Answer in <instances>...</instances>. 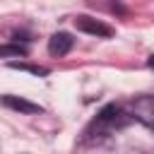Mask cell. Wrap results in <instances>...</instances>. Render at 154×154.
Returning <instances> with one entry per match:
<instances>
[{
    "mask_svg": "<svg viewBox=\"0 0 154 154\" xmlns=\"http://www.w3.org/2000/svg\"><path fill=\"white\" fill-rule=\"evenodd\" d=\"M0 101H2V106L12 108V111H19V113H41L43 111L38 103H31V101H26L22 96H12V94H5Z\"/></svg>",
    "mask_w": 154,
    "mask_h": 154,
    "instance_id": "cell-3",
    "label": "cell"
},
{
    "mask_svg": "<svg viewBox=\"0 0 154 154\" xmlns=\"http://www.w3.org/2000/svg\"><path fill=\"white\" fill-rule=\"evenodd\" d=\"M72 43H75V38L67 31H58L48 38V53L51 55H65V53H70Z\"/></svg>",
    "mask_w": 154,
    "mask_h": 154,
    "instance_id": "cell-2",
    "label": "cell"
},
{
    "mask_svg": "<svg viewBox=\"0 0 154 154\" xmlns=\"http://www.w3.org/2000/svg\"><path fill=\"white\" fill-rule=\"evenodd\" d=\"M26 48L19 43H2L0 46V58H24Z\"/></svg>",
    "mask_w": 154,
    "mask_h": 154,
    "instance_id": "cell-5",
    "label": "cell"
},
{
    "mask_svg": "<svg viewBox=\"0 0 154 154\" xmlns=\"http://www.w3.org/2000/svg\"><path fill=\"white\" fill-rule=\"evenodd\" d=\"M75 26H77L79 31H84V34H91V36H101V38L113 36V29H111L108 24H103V22L89 17V14H79V17H75Z\"/></svg>",
    "mask_w": 154,
    "mask_h": 154,
    "instance_id": "cell-1",
    "label": "cell"
},
{
    "mask_svg": "<svg viewBox=\"0 0 154 154\" xmlns=\"http://www.w3.org/2000/svg\"><path fill=\"white\" fill-rule=\"evenodd\" d=\"M10 67H12V70H22V72H31V75H36V77H46V75H48L46 67H41V65H31V63H24V60H12Z\"/></svg>",
    "mask_w": 154,
    "mask_h": 154,
    "instance_id": "cell-4",
    "label": "cell"
}]
</instances>
